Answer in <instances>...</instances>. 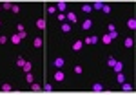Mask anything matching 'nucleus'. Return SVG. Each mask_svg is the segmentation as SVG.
Returning a JSON list of instances; mask_svg holds the SVG:
<instances>
[{"label":"nucleus","mask_w":136,"mask_h":95,"mask_svg":"<svg viewBox=\"0 0 136 95\" xmlns=\"http://www.w3.org/2000/svg\"><path fill=\"white\" fill-rule=\"evenodd\" d=\"M66 20H69V24H76V22H78V17H76V13L69 11L67 15H66Z\"/></svg>","instance_id":"1"},{"label":"nucleus","mask_w":136,"mask_h":95,"mask_svg":"<svg viewBox=\"0 0 136 95\" xmlns=\"http://www.w3.org/2000/svg\"><path fill=\"white\" fill-rule=\"evenodd\" d=\"M53 64H55V68H56V70H62V68H64V64H66V60H64L62 57H56V59L53 60Z\"/></svg>","instance_id":"2"},{"label":"nucleus","mask_w":136,"mask_h":95,"mask_svg":"<svg viewBox=\"0 0 136 95\" xmlns=\"http://www.w3.org/2000/svg\"><path fill=\"white\" fill-rule=\"evenodd\" d=\"M98 42V37L96 35H93V37H87V39H84V46H89V44H96Z\"/></svg>","instance_id":"3"},{"label":"nucleus","mask_w":136,"mask_h":95,"mask_svg":"<svg viewBox=\"0 0 136 95\" xmlns=\"http://www.w3.org/2000/svg\"><path fill=\"white\" fill-rule=\"evenodd\" d=\"M53 79H55V81H56V82H62V81H64V79H66V73H64V71H62V70H58V71H56V73H55V75H53Z\"/></svg>","instance_id":"4"},{"label":"nucleus","mask_w":136,"mask_h":95,"mask_svg":"<svg viewBox=\"0 0 136 95\" xmlns=\"http://www.w3.org/2000/svg\"><path fill=\"white\" fill-rule=\"evenodd\" d=\"M55 7H56V9H58L60 13H64V11H67V2H58V4H56Z\"/></svg>","instance_id":"5"},{"label":"nucleus","mask_w":136,"mask_h":95,"mask_svg":"<svg viewBox=\"0 0 136 95\" xmlns=\"http://www.w3.org/2000/svg\"><path fill=\"white\" fill-rule=\"evenodd\" d=\"M93 92L102 93V92H103V84H102V82H94V84H93Z\"/></svg>","instance_id":"6"},{"label":"nucleus","mask_w":136,"mask_h":95,"mask_svg":"<svg viewBox=\"0 0 136 95\" xmlns=\"http://www.w3.org/2000/svg\"><path fill=\"white\" fill-rule=\"evenodd\" d=\"M82 28H84L85 31H87V29H91V28H93V20H91V18L84 20V22H82Z\"/></svg>","instance_id":"7"},{"label":"nucleus","mask_w":136,"mask_h":95,"mask_svg":"<svg viewBox=\"0 0 136 95\" xmlns=\"http://www.w3.org/2000/svg\"><path fill=\"white\" fill-rule=\"evenodd\" d=\"M113 70H114V73H118V71H122V70H123V62H120V60H116V62H114V66H113Z\"/></svg>","instance_id":"8"},{"label":"nucleus","mask_w":136,"mask_h":95,"mask_svg":"<svg viewBox=\"0 0 136 95\" xmlns=\"http://www.w3.org/2000/svg\"><path fill=\"white\" fill-rule=\"evenodd\" d=\"M84 48V40H76L74 44H73V51H80Z\"/></svg>","instance_id":"9"},{"label":"nucleus","mask_w":136,"mask_h":95,"mask_svg":"<svg viewBox=\"0 0 136 95\" xmlns=\"http://www.w3.org/2000/svg\"><path fill=\"white\" fill-rule=\"evenodd\" d=\"M33 46L34 48H42V46H44V40H42L40 37H34V39H33Z\"/></svg>","instance_id":"10"},{"label":"nucleus","mask_w":136,"mask_h":95,"mask_svg":"<svg viewBox=\"0 0 136 95\" xmlns=\"http://www.w3.org/2000/svg\"><path fill=\"white\" fill-rule=\"evenodd\" d=\"M122 90L123 92H133V84L131 82H122Z\"/></svg>","instance_id":"11"},{"label":"nucleus","mask_w":136,"mask_h":95,"mask_svg":"<svg viewBox=\"0 0 136 95\" xmlns=\"http://www.w3.org/2000/svg\"><path fill=\"white\" fill-rule=\"evenodd\" d=\"M102 6H103V2H100V0H96V2H93V9H96V11H102Z\"/></svg>","instance_id":"12"},{"label":"nucleus","mask_w":136,"mask_h":95,"mask_svg":"<svg viewBox=\"0 0 136 95\" xmlns=\"http://www.w3.org/2000/svg\"><path fill=\"white\" fill-rule=\"evenodd\" d=\"M123 46H125V48H133V46H134V40H133L131 37H127V39L123 40Z\"/></svg>","instance_id":"13"},{"label":"nucleus","mask_w":136,"mask_h":95,"mask_svg":"<svg viewBox=\"0 0 136 95\" xmlns=\"http://www.w3.org/2000/svg\"><path fill=\"white\" fill-rule=\"evenodd\" d=\"M36 28H38V29H45V20H44V18H38V20H36Z\"/></svg>","instance_id":"14"},{"label":"nucleus","mask_w":136,"mask_h":95,"mask_svg":"<svg viewBox=\"0 0 136 95\" xmlns=\"http://www.w3.org/2000/svg\"><path fill=\"white\" fill-rule=\"evenodd\" d=\"M116 81L122 84V82H125V75H123V71H118L116 73Z\"/></svg>","instance_id":"15"},{"label":"nucleus","mask_w":136,"mask_h":95,"mask_svg":"<svg viewBox=\"0 0 136 95\" xmlns=\"http://www.w3.org/2000/svg\"><path fill=\"white\" fill-rule=\"evenodd\" d=\"M127 28H129V29H136V20L134 18H129V20H127Z\"/></svg>","instance_id":"16"},{"label":"nucleus","mask_w":136,"mask_h":95,"mask_svg":"<svg viewBox=\"0 0 136 95\" xmlns=\"http://www.w3.org/2000/svg\"><path fill=\"white\" fill-rule=\"evenodd\" d=\"M31 68H33V64H31V62H27V60H26V64L22 66V70H24L26 73H29V71H31Z\"/></svg>","instance_id":"17"},{"label":"nucleus","mask_w":136,"mask_h":95,"mask_svg":"<svg viewBox=\"0 0 136 95\" xmlns=\"http://www.w3.org/2000/svg\"><path fill=\"white\" fill-rule=\"evenodd\" d=\"M62 31H64V33H69V31H71V24H69V22H64V24H62Z\"/></svg>","instance_id":"18"},{"label":"nucleus","mask_w":136,"mask_h":95,"mask_svg":"<svg viewBox=\"0 0 136 95\" xmlns=\"http://www.w3.org/2000/svg\"><path fill=\"white\" fill-rule=\"evenodd\" d=\"M82 11H84V13H91V11H93L91 4H84V6H82Z\"/></svg>","instance_id":"19"},{"label":"nucleus","mask_w":136,"mask_h":95,"mask_svg":"<svg viewBox=\"0 0 136 95\" xmlns=\"http://www.w3.org/2000/svg\"><path fill=\"white\" fill-rule=\"evenodd\" d=\"M20 40H22V39L18 37V33H15V35L11 37V42H13V44H20Z\"/></svg>","instance_id":"20"},{"label":"nucleus","mask_w":136,"mask_h":95,"mask_svg":"<svg viewBox=\"0 0 136 95\" xmlns=\"http://www.w3.org/2000/svg\"><path fill=\"white\" fill-rule=\"evenodd\" d=\"M26 81H27V84L34 82V77H33V73H31V71H29V73H26Z\"/></svg>","instance_id":"21"},{"label":"nucleus","mask_w":136,"mask_h":95,"mask_svg":"<svg viewBox=\"0 0 136 95\" xmlns=\"http://www.w3.org/2000/svg\"><path fill=\"white\" fill-rule=\"evenodd\" d=\"M31 90H33V92H42V86L36 84V82H31Z\"/></svg>","instance_id":"22"},{"label":"nucleus","mask_w":136,"mask_h":95,"mask_svg":"<svg viewBox=\"0 0 136 95\" xmlns=\"http://www.w3.org/2000/svg\"><path fill=\"white\" fill-rule=\"evenodd\" d=\"M11 90H13V88H11V84H7V82H5V84H2V92H5V93H9Z\"/></svg>","instance_id":"23"},{"label":"nucleus","mask_w":136,"mask_h":95,"mask_svg":"<svg viewBox=\"0 0 136 95\" xmlns=\"http://www.w3.org/2000/svg\"><path fill=\"white\" fill-rule=\"evenodd\" d=\"M102 11H103V13H111V6H109V4H103Z\"/></svg>","instance_id":"24"},{"label":"nucleus","mask_w":136,"mask_h":95,"mask_svg":"<svg viewBox=\"0 0 136 95\" xmlns=\"http://www.w3.org/2000/svg\"><path fill=\"white\" fill-rule=\"evenodd\" d=\"M2 7H4V9H11V7H13V2H4Z\"/></svg>","instance_id":"25"},{"label":"nucleus","mask_w":136,"mask_h":95,"mask_svg":"<svg viewBox=\"0 0 136 95\" xmlns=\"http://www.w3.org/2000/svg\"><path fill=\"white\" fill-rule=\"evenodd\" d=\"M11 11H13V13H20V6H18V4H13Z\"/></svg>","instance_id":"26"},{"label":"nucleus","mask_w":136,"mask_h":95,"mask_svg":"<svg viewBox=\"0 0 136 95\" xmlns=\"http://www.w3.org/2000/svg\"><path fill=\"white\" fill-rule=\"evenodd\" d=\"M109 37H111V40L118 39V31H109Z\"/></svg>","instance_id":"27"},{"label":"nucleus","mask_w":136,"mask_h":95,"mask_svg":"<svg viewBox=\"0 0 136 95\" xmlns=\"http://www.w3.org/2000/svg\"><path fill=\"white\" fill-rule=\"evenodd\" d=\"M114 62H116V59H113V57H109V59H107V66H111V68H113V66H114Z\"/></svg>","instance_id":"28"},{"label":"nucleus","mask_w":136,"mask_h":95,"mask_svg":"<svg viewBox=\"0 0 136 95\" xmlns=\"http://www.w3.org/2000/svg\"><path fill=\"white\" fill-rule=\"evenodd\" d=\"M102 40H103V42H105V44H111V42H113L109 35H103V37H102Z\"/></svg>","instance_id":"29"},{"label":"nucleus","mask_w":136,"mask_h":95,"mask_svg":"<svg viewBox=\"0 0 136 95\" xmlns=\"http://www.w3.org/2000/svg\"><path fill=\"white\" fill-rule=\"evenodd\" d=\"M58 20L64 24V22H66V13H58Z\"/></svg>","instance_id":"30"},{"label":"nucleus","mask_w":136,"mask_h":95,"mask_svg":"<svg viewBox=\"0 0 136 95\" xmlns=\"http://www.w3.org/2000/svg\"><path fill=\"white\" fill-rule=\"evenodd\" d=\"M47 13H51V15L56 13V7H55V6H49V7H47Z\"/></svg>","instance_id":"31"},{"label":"nucleus","mask_w":136,"mask_h":95,"mask_svg":"<svg viewBox=\"0 0 136 95\" xmlns=\"http://www.w3.org/2000/svg\"><path fill=\"white\" fill-rule=\"evenodd\" d=\"M16 64H18V66H20V68H22V66H24V64H26V60H24V59H22V57H18V60H16Z\"/></svg>","instance_id":"32"},{"label":"nucleus","mask_w":136,"mask_h":95,"mask_svg":"<svg viewBox=\"0 0 136 95\" xmlns=\"http://www.w3.org/2000/svg\"><path fill=\"white\" fill-rule=\"evenodd\" d=\"M82 71H84V70H82V66H74V73H76V75H80Z\"/></svg>","instance_id":"33"},{"label":"nucleus","mask_w":136,"mask_h":95,"mask_svg":"<svg viewBox=\"0 0 136 95\" xmlns=\"http://www.w3.org/2000/svg\"><path fill=\"white\" fill-rule=\"evenodd\" d=\"M44 90L49 93V92H53V86H51V84H44Z\"/></svg>","instance_id":"34"},{"label":"nucleus","mask_w":136,"mask_h":95,"mask_svg":"<svg viewBox=\"0 0 136 95\" xmlns=\"http://www.w3.org/2000/svg\"><path fill=\"white\" fill-rule=\"evenodd\" d=\"M18 37H20V39H26V37H27V33H26V31H20V33H18Z\"/></svg>","instance_id":"35"},{"label":"nucleus","mask_w":136,"mask_h":95,"mask_svg":"<svg viewBox=\"0 0 136 95\" xmlns=\"http://www.w3.org/2000/svg\"><path fill=\"white\" fill-rule=\"evenodd\" d=\"M5 42H7V39H5L4 35H0V44H5Z\"/></svg>","instance_id":"36"},{"label":"nucleus","mask_w":136,"mask_h":95,"mask_svg":"<svg viewBox=\"0 0 136 95\" xmlns=\"http://www.w3.org/2000/svg\"><path fill=\"white\" fill-rule=\"evenodd\" d=\"M16 29H18V33H20V31H26V29H24V24H18V28H16Z\"/></svg>","instance_id":"37"},{"label":"nucleus","mask_w":136,"mask_h":95,"mask_svg":"<svg viewBox=\"0 0 136 95\" xmlns=\"http://www.w3.org/2000/svg\"><path fill=\"white\" fill-rule=\"evenodd\" d=\"M109 31H116V26L114 24H109Z\"/></svg>","instance_id":"38"},{"label":"nucleus","mask_w":136,"mask_h":95,"mask_svg":"<svg viewBox=\"0 0 136 95\" xmlns=\"http://www.w3.org/2000/svg\"><path fill=\"white\" fill-rule=\"evenodd\" d=\"M0 26H2V20H0Z\"/></svg>","instance_id":"39"},{"label":"nucleus","mask_w":136,"mask_h":95,"mask_svg":"<svg viewBox=\"0 0 136 95\" xmlns=\"http://www.w3.org/2000/svg\"><path fill=\"white\" fill-rule=\"evenodd\" d=\"M0 7H2V6H0Z\"/></svg>","instance_id":"40"}]
</instances>
